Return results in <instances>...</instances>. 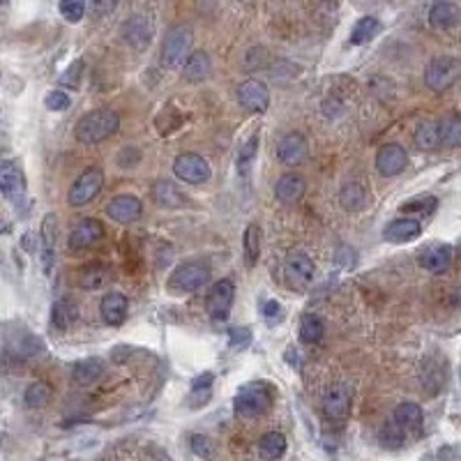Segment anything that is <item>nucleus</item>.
Returning <instances> with one entry per match:
<instances>
[{
	"instance_id": "obj_40",
	"label": "nucleus",
	"mask_w": 461,
	"mask_h": 461,
	"mask_svg": "<svg viewBox=\"0 0 461 461\" xmlns=\"http://www.w3.org/2000/svg\"><path fill=\"white\" fill-rule=\"evenodd\" d=\"M61 14L72 23L81 21L83 14H86V3H81V0H65V3H61Z\"/></svg>"
},
{
	"instance_id": "obj_39",
	"label": "nucleus",
	"mask_w": 461,
	"mask_h": 461,
	"mask_svg": "<svg viewBox=\"0 0 461 461\" xmlns=\"http://www.w3.org/2000/svg\"><path fill=\"white\" fill-rule=\"evenodd\" d=\"M379 436L385 448H399L404 443V429L399 424H385Z\"/></svg>"
},
{
	"instance_id": "obj_7",
	"label": "nucleus",
	"mask_w": 461,
	"mask_h": 461,
	"mask_svg": "<svg viewBox=\"0 0 461 461\" xmlns=\"http://www.w3.org/2000/svg\"><path fill=\"white\" fill-rule=\"evenodd\" d=\"M173 171L182 182H187V184H203L208 178H210V166H208L203 157L194 155V153H182V155L175 157Z\"/></svg>"
},
{
	"instance_id": "obj_1",
	"label": "nucleus",
	"mask_w": 461,
	"mask_h": 461,
	"mask_svg": "<svg viewBox=\"0 0 461 461\" xmlns=\"http://www.w3.org/2000/svg\"><path fill=\"white\" fill-rule=\"evenodd\" d=\"M120 127V115L111 111V108H97V111L86 113L83 118L77 122L74 127V134L81 144L86 146H95L102 144L108 137H113Z\"/></svg>"
},
{
	"instance_id": "obj_9",
	"label": "nucleus",
	"mask_w": 461,
	"mask_h": 461,
	"mask_svg": "<svg viewBox=\"0 0 461 461\" xmlns=\"http://www.w3.org/2000/svg\"><path fill=\"white\" fill-rule=\"evenodd\" d=\"M238 102L251 113H265L267 106H270V92H267L263 81L247 79L238 88Z\"/></svg>"
},
{
	"instance_id": "obj_22",
	"label": "nucleus",
	"mask_w": 461,
	"mask_h": 461,
	"mask_svg": "<svg viewBox=\"0 0 461 461\" xmlns=\"http://www.w3.org/2000/svg\"><path fill=\"white\" fill-rule=\"evenodd\" d=\"M213 72V63H210V56L203 53V51H196L189 56V61L184 63V79L191 81V83H198V81H206L210 77Z\"/></svg>"
},
{
	"instance_id": "obj_21",
	"label": "nucleus",
	"mask_w": 461,
	"mask_h": 461,
	"mask_svg": "<svg viewBox=\"0 0 461 461\" xmlns=\"http://www.w3.org/2000/svg\"><path fill=\"white\" fill-rule=\"evenodd\" d=\"M452 263V249L448 245H431L422 254V267L429 272H446Z\"/></svg>"
},
{
	"instance_id": "obj_44",
	"label": "nucleus",
	"mask_w": 461,
	"mask_h": 461,
	"mask_svg": "<svg viewBox=\"0 0 461 461\" xmlns=\"http://www.w3.org/2000/svg\"><path fill=\"white\" fill-rule=\"evenodd\" d=\"M263 314L267 321H272V318L279 316V305L274 303V300H270V303H265V309H263Z\"/></svg>"
},
{
	"instance_id": "obj_32",
	"label": "nucleus",
	"mask_w": 461,
	"mask_h": 461,
	"mask_svg": "<svg viewBox=\"0 0 461 461\" xmlns=\"http://www.w3.org/2000/svg\"><path fill=\"white\" fill-rule=\"evenodd\" d=\"M102 372H104V362L102 360H81V362H77L74 365V369H72V376H74V381L77 383H83V385H88V383H92V381H97L99 376H102Z\"/></svg>"
},
{
	"instance_id": "obj_33",
	"label": "nucleus",
	"mask_w": 461,
	"mask_h": 461,
	"mask_svg": "<svg viewBox=\"0 0 461 461\" xmlns=\"http://www.w3.org/2000/svg\"><path fill=\"white\" fill-rule=\"evenodd\" d=\"M415 146L420 148V150H436L441 146V134H438V122H431V120H427L422 122L420 127L415 130Z\"/></svg>"
},
{
	"instance_id": "obj_5",
	"label": "nucleus",
	"mask_w": 461,
	"mask_h": 461,
	"mask_svg": "<svg viewBox=\"0 0 461 461\" xmlns=\"http://www.w3.org/2000/svg\"><path fill=\"white\" fill-rule=\"evenodd\" d=\"M208 279H210V267L206 263L189 261V263H182L175 267V272L171 274V286L175 291L191 293V291H198Z\"/></svg>"
},
{
	"instance_id": "obj_15",
	"label": "nucleus",
	"mask_w": 461,
	"mask_h": 461,
	"mask_svg": "<svg viewBox=\"0 0 461 461\" xmlns=\"http://www.w3.org/2000/svg\"><path fill=\"white\" fill-rule=\"evenodd\" d=\"M286 274L296 286H307L314 279V263L303 251H291L286 256Z\"/></svg>"
},
{
	"instance_id": "obj_28",
	"label": "nucleus",
	"mask_w": 461,
	"mask_h": 461,
	"mask_svg": "<svg viewBox=\"0 0 461 461\" xmlns=\"http://www.w3.org/2000/svg\"><path fill=\"white\" fill-rule=\"evenodd\" d=\"M258 452H261V457L265 461L282 459L284 452H286V438L277 431H267L261 436V441H258Z\"/></svg>"
},
{
	"instance_id": "obj_12",
	"label": "nucleus",
	"mask_w": 461,
	"mask_h": 461,
	"mask_svg": "<svg viewBox=\"0 0 461 461\" xmlns=\"http://www.w3.org/2000/svg\"><path fill=\"white\" fill-rule=\"evenodd\" d=\"M102 238H104L102 222L88 217V220H81L77 226H74V231L70 233V247L72 249H86V247H92Z\"/></svg>"
},
{
	"instance_id": "obj_34",
	"label": "nucleus",
	"mask_w": 461,
	"mask_h": 461,
	"mask_svg": "<svg viewBox=\"0 0 461 461\" xmlns=\"http://www.w3.org/2000/svg\"><path fill=\"white\" fill-rule=\"evenodd\" d=\"M242 249H245V261L247 265H254L261 256V229L256 224H249L242 238Z\"/></svg>"
},
{
	"instance_id": "obj_3",
	"label": "nucleus",
	"mask_w": 461,
	"mask_h": 461,
	"mask_svg": "<svg viewBox=\"0 0 461 461\" xmlns=\"http://www.w3.org/2000/svg\"><path fill=\"white\" fill-rule=\"evenodd\" d=\"M189 46H191V30L187 26H173L166 32L164 46H162V63L169 70H178L180 65L189 61Z\"/></svg>"
},
{
	"instance_id": "obj_37",
	"label": "nucleus",
	"mask_w": 461,
	"mask_h": 461,
	"mask_svg": "<svg viewBox=\"0 0 461 461\" xmlns=\"http://www.w3.org/2000/svg\"><path fill=\"white\" fill-rule=\"evenodd\" d=\"M26 406L30 408H42L49 404V399H51V390H49V385L44 383H32L30 388L26 390Z\"/></svg>"
},
{
	"instance_id": "obj_41",
	"label": "nucleus",
	"mask_w": 461,
	"mask_h": 461,
	"mask_svg": "<svg viewBox=\"0 0 461 461\" xmlns=\"http://www.w3.org/2000/svg\"><path fill=\"white\" fill-rule=\"evenodd\" d=\"M44 104L49 111H67V108H70V95L63 90H51L46 95Z\"/></svg>"
},
{
	"instance_id": "obj_11",
	"label": "nucleus",
	"mask_w": 461,
	"mask_h": 461,
	"mask_svg": "<svg viewBox=\"0 0 461 461\" xmlns=\"http://www.w3.org/2000/svg\"><path fill=\"white\" fill-rule=\"evenodd\" d=\"M351 404H353V390L348 385H334L323 399V413L328 420H343L351 413Z\"/></svg>"
},
{
	"instance_id": "obj_13",
	"label": "nucleus",
	"mask_w": 461,
	"mask_h": 461,
	"mask_svg": "<svg viewBox=\"0 0 461 461\" xmlns=\"http://www.w3.org/2000/svg\"><path fill=\"white\" fill-rule=\"evenodd\" d=\"M106 213L113 222L130 224V222L139 220L141 213H144V206H141V201L137 196L122 194V196H115L111 203L106 206Z\"/></svg>"
},
{
	"instance_id": "obj_43",
	"label": "nucleus",
	"mask_w": 461,
	"mask_h": 461,
	"mask_svg": "<svg viewBox=\"0 0 461 461\" xmlns=\"http://www.w3.org/2000/svg\"><path fill=\"white\" fill-rule=\"evenodd\" d=\"M249 341V330L242 328V330H231V346H238V343H245Z\"/></svg>"
},
{
	"instance_id": "obj_10",
	"label": "nucleus",
	"mask_w": 461,
	"mask_h": 461,
	"mask_svg": "<svg viewBox=\"0 0 461 461\" xmlns=\"http://www.w3.org/2000/svg\"><path fill=\"white\" fill-rule=\"evenodd\" d=\"M406 164H408V155L399 144H385L381 146L379 153H376V169H379V173L385 175V178L399 175L406 169Z\"/></svg>"
},
{
	"instance_id": "obj_25",
	"label": "nucleus",
	"mask_w": 461,
	"mask_h": 461,
	"mask_svg": "<svg viewBox=\"0 0 461 461\" xmlns=\"http://www.w3.org/2000/svg\"><path fill=\"white\" fill-rule=\"evenodd\" d=\"M153 201H155L157 206H162V208H180V206H184V196L180 194V189L175 187L173 182H169V180L155 182Z\"/></svg>"
},
{
	"instance_id": "obj_6",
	"label": "nucleus",
	"mask_w": 461,
	"mask_h": 461,
	"mask_svg": "<svg viewBox=\"0 0 461 461\" xmlns=\"http://www.w3.org/2000/svg\"><path fill=\"white\" fill-rule=\"evenodd\" d=\"M102 184H104V175L99 169H88L86 173H81L77 180H74L70 194H67V201L70 206L74 208H81L90 203L99 191H102Z\"/></svg>"
},
{
	"instance_id": "obj_35",
	"label": "nucleus",
	"mask_w": 461,
	"mask_h": 461,
	"mask_svg": "<svg viewBox=\"0 0 461 461\" xmlns=\"http://www.w3.org/2000/svg\"><path fill=\"white\" fill-rule=\"evenodd\" d=\"M323 332H325V325H323L321 318L314 316V314L303 316V321H300V339H303L305 343L321 341Z\"/></svg>"
},
{
	"instance_id": "obj_19",
	"label": "nucleus",
	"mask_w": 461,
	"mask_h": 461,
	"mask_svg": "<svg viewBox=\"0 0 461 461\" xmlns=\"http://www.w3.org/2000/svg\"><path fill=\"white\" fill-rule=\"evenodd\" d=\"M99 312L108 325H120L127 318V298L122 293H108L99 303Z\"/></svg>"
},
{
	"instance_id": "obj_31",
	"label": "nucleus",
	"mask_w": 461,
	"mask_h": 461,
	"mask_svg": "<svg viewBox=\"0 0 461 461\" xmlns=\"http://www.w3.org/2000/svg\"><path fill=\"white\" fill-rule=\"evenodd\" d=\"M395 424H399L401 429H417L422 424V408L410 401L399 404L395 408Z\"/></svg>"
},
{
	"instance_id": "obj_2",
	"label": "nucleus",
	"mask_w": 461,
	"mask_h": 461,
	"mask_svg": "<svg viewBox=\"0 0 461 461\" xmlns=\"http://www.w3.org/2000/svg\"><path fill=\"white\" fill-rule=\"evenodd\" d=\"M272 406V395L263 383L242 385L236 395V413L240 417H258Z\"/></svg>"
},
{
	"instance_id": "obj_23",
	"label": "nucleus",
	"mask_w": 461,
	"mask_h": 461,
	"mask_svg": "<svg viewBox=\"0 0 461 461\" xmlns=\"http://www.w3.org/2000/svg\"><path fill=\"white\" fill-rule=\"evenodd\" d=\"M429 21L434 28H452L461 21V10L455 3H436L429 12Z\"/></svg>"
},
{
	"instance_id": "obj_8",
	"label": "nucleus",
	"mask_w": 461,
	"mask_h": 461,
	"mask_svg": "<svg viewBox=\"0 0 461 461\" xmlns=\"http://www.w3.org/2000/svg\"><path fill=\"white\" fill-rule=\"evenodd\" d=\"M233 298H236V286H233V282L222 279L215 284L206 298V309L213 321H226V318H229Z\"/></svg>"
},
{
	"instance_id": "obj_30",
	"label": "nucleus",
	"mask_w": 461,
	"mask_h": 461,
	"mask_svg": "<svg viewBox=\"0 0 461 461\" xmlns=\"http://www.w3.org/2000/svg\"><path fill=\"white\" fill-rule=\"evenodd\" d=\"M379 30H381V21L376 19V16H362L353 30H351V44H367V42H372L376 35H379Z\"/></svg>"
},
{
	"instance_id": "obj_20",
	"label": "nucleus",
	"mask_w": 461,
	"mask_h": 461,
	"mask_svg": "<svg viewBox=\"0 0 461 461\" xmlns=\"http://www.w3.org/2000/svg\"><path fill=\"white\" fill-rule=\"evenodd\" d=\"M422 233V224L417 220H395L388 224V229L383 231V238L390 242H410Z\"/></svg>"
},
{
	"instance_id": "obj_14",
	"label": "nucleus",
	"mask_w": 461,
	"mask_h": 461,
	"mask_svg": "<svg viewBox=\"0 0 461 461\" xmlns=\"http://www.w3.org/2000/svg\"><path fill=\"white\" fill-rule=\"evenodd\" d=\"M277 157H279V162L286 166H298L300 162H305L307 141L303 134H286V137L277 144Z\"/></svg>"
},
{
	"instance_id": "obj_38",
	"label": "nucleus",
	"mask_w": 461,
	"mask_h": 461,
	"mask_svg": "<svg viewBox=\"0 0 461 461\" xmlns=\"http://www.w3.org/2000/svg\"><path fill=\"white\" fill-rule=\"evenodd\" d=\"M256 150H258V134H251V137L247 139V144L242 146L240 153H238V171L242 175L249 171V166L256 157Z\"/></svg>"
},
{
	"instance_id": "obj_4",
	"label": "nucleus",
	"mask_w": 461,
	"mask_h": 461,
	"mask_svg": "<svg viewBox=\"0 0 461 461\" xmlns=\"http://www.w3.org/2000/svg\"><path fill=\"white\" fill-rule=\"evenodd\" d=\"M459 74H461V63L457 58L441 56V58H434L429 67L424 70V83H427V88H431L434 92H443L459 79Z\"/></svg>"
},
{
	"instance_id": "obj_27",
	"label": "nucleus",
	"mask_w": 461,
	"mask_h": 461,
	"mask_svg": "<svg viewBox=\"0 0 461 461\" xmlns=\"http://www.w3.org/2000/svg\"><path fill=\"white\" fill-rule=\"evenodd\" d=\"M53 238H56V217L53 215H46L44 217V224H42V265H44V272H51Z\"/></svg>"
},
{
	"instance_id": "obj_26",
	"label": "nucleus",
	"mask_w": 461,
	"mask_h": 461,
	"mask_svg": "<svg viewBox=\"0 0 461 461\" xmlns=\"http://www.w3.org/2000/svg\"><path fill=\"white\" fill-rule=\"evenodd\" d=\"M111 279H113V272H111V267H108V265H88L86 270L79 274V284L88 291L102 289Z\"/></svg>"
},
{
	"instance_id": "obj_42",
	"label": "nucleus",
	"mask_w": 461,
	"mask_h": 461,
	"mask_svg": "<svg viewBox=\"0 0 461 461\" xmlns=\"http://www.w3.org/2000/svg\"><path fill=\"white\" fill-rule=\"evenodd\" d=\"M191 450L196 452L198 457H203V459H213V443L206 438V436H191Z\"/></svg>"
},
{
	"instance_id": "obj_24",
	"label": "nucleus",
	"mask_w": 461,
	"mask_h": 461,
	"mask_svg": "<svg viewBox=\"0 0 461 461\" xmlns=\"http://www.w3.org/2000/svg\"><path fill=\"white\" fill-rule=\"evenodd\" d=\"M339 203L343 210H362L367 206V189L360 182H346L339 191Z\"/></svg>"
},
{
	"instance_id": "obj_36",
	"label": "nucleus",
	"mask_w": 461,
	"mask_h": 461,
	"mask_svg": "<svg viewBox=\"0 0 461 461\" xmlns=\"http://www.w3.org/2000/svg\"><path fill=\"white\" fill-rule=\"evenodd\" d=\"M51 321L58 330H67L74 321H77V307H74L70 300H58V303L53 305Z\"/></svg>"
},
{
	"instance_id": "obj_29",
	"label": "nucleus",
	"mask_w": 461,
	"mask_h": 461,
	"mask_svg": "<svg viewBox=\"0 0 461 461\" xmlns=\"http://www.w3.org/2000/svg\"><path fill=\"white\" fill-rule=\"evenodd\" d=\"M438 134H441V146L459 148L461 146V115L452 113L448 118H443L438 122Z\"/></svg>"
},
{
	"instance_id": "obj_17",
	"label": "nucleus",
	"mask_w": 461,
	"mask_h": 461,
	"mask_svg": "<svg viewBox=\"0 0 461 461\" xmlns=\"http://www.w3.org/2000/svg\"><path fill=\"white\" fill-rule=\"evenodd\" d=\"M125 39H127V44H132L134 49L148 46L150 39H153V23H150L148 16L139 14L125 23Z\"/></svg>"
},
{
	"instance_id": "obj_18",
	"label": "nucleus",
	"mask_w": 461,
	"mask_h": 461,
	"mask_svg": "<svg viewBox=\"0 0 461 461\" xmlns=\"http://www.w3.org/2000/svg\"><path fill=\"white\" fill-rule=\"evenodd\" d=\"M0 189L7 198H16L21 196L23 191V175L19 164L12 162V159H5L3 166H0Z\"/></svg>"
},
{
	"instance_id": "obj_16",
	"label": "nucleus",
	"mask_w": 461,
	"mask_h": 461,
	"mask_svg": "<svg viewBox=\"0 0 461 461\" xmlns=\"http://www.w3.org/2000/svg\"><path fill=\"white\" fill-rule=\"evenodd\" d=\"M305 194V178L298 173H284L274 184V196L282 203H296Z\"/></svg>"
}]
</instances>
